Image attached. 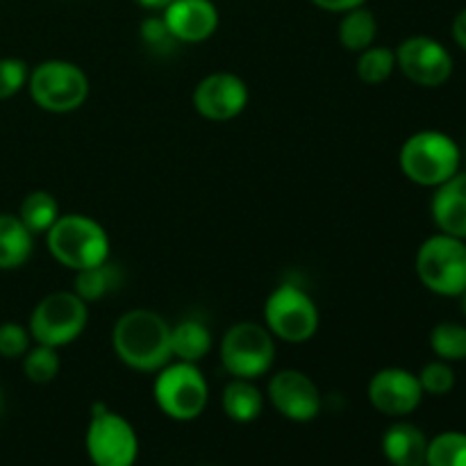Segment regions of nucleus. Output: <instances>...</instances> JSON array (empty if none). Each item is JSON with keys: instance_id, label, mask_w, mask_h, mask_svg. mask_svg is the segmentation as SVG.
Listing matches in <instances>:
<instances>
[{"instance_id": "ddd939ff", "label": "nucleus", "mask_w": 466, "mask_h": 466, "mask_svg": "<svg viewBox=\"0 0 466 466\" xmlns=\"http://www.w3.org/2000/svg\"><path fill=\"white\" fill-rule=\"evenodd\" d=\"M268 400L280 417L296 423L314 421L323 408L317 382L299 369H282L268 380Z\"/></svg>"}, {"instance_id": "f3484780", "label": "nucleus", "mask_w": 466, "mask_h": 466, "mask_svg": "<svg viewBox=\"0 0 466 466\" xmlns=\"http://www.w3.org/2000/svg\"><path fill=\"white\" fill-rule=\"evenodd\" d=\"M382 453L391 466H426L428 437L414 423L399 421L382 435Z\"/></svg>"}, {"instance_id": "f704fd0d", "label": "nucleus", "mask_w": 466, "mask_h": 466, "mask_svg": "<svg viewBox=\"0 0 466 466\" xmlns=\"http://www.w3.org/2000/svg\"><path fill=\"white\" fill-rule=\"evenodd\" d=\"M460 299H462V312H464V317H466V291L462 296H460Z\"/></svg>"}, {"instance_id": "c756f323", "label": "nucleus", "mask_w": 466, "mask_h": 466, "mask_svg": "<svg viewBox=\"0 0 466 466\" xmlns=\"http://www.w3.org/2000/svg\"><path fill=\"white\" fill-rule=\"evenodd\" d=\"M32 346V335L25 326L16 321L0 323V358L18 360Z\"/></svg>"}, {"instance_id": "c85d7f7f", "label": "nucleus", "mask_w": 466, "mask_h": 466, "mask_svg": "<svg viewBox=\"0 0 466 466\" xmlns=\"http://www.w3.org/2000/svg\"><path fill=\"white\" fill-rule=\"evenodd\" d=\"M30 66L21 57H0V100L14 98L27 86Z\"/></svg>"}, {"instance_id": "aec40b11", "label": "nucleus", "mask_w": 466, "mask_h": 466, "mask_svg": "<svg viewBox=\"0 0 466 466\" xmlns=\"http://www.w3.org/2000/svg\"><path fill=\"white\" fill-rule=\"evenodd\" d=\"M221 408L235 423H253L264 412V396L253 380L232 378L221 394Z\"/></svg>"}, {"instance_id": "7ed1b4c3", "label": "nucleus", "mask_w": 466, "mask_h": 466, "mask_svg": "<svg viewBox=\"0 0 466 466\" xmlns=\"http://www.w3.org/2000/svg\"><path fill=\"white\" fill-rule=\"evenodd\" d=\"M462 150L458 141L440 130L414 132L400 146L399 164L403 176L419 187H440L460 171Z\"/></svg>"}, {"instance_id": "f8f14e48", "label": "nucleus", "mask_w": 466, "mask_h": 466, "mask_svg": "<svg viewBox=\"0 0 466 466\" xmlns=\"http://www.w3.org/2000/svg\"><path fill=\"white\" fill-rule=\"evenodd\" d=\"M250 98L248 85L230 71H217L205 76L196 85L191 103L203 118L226 123L239 116Z\"/></svg>"}, {"instance_id": "9d476101", "label": "nucleus", "mask_w": 466, "mask_h": 466, "mask_svg": "<svg viewBox=\"0 0 466 466\" xmlns=\"http://www.w3.org/2000/svg\"><path fill=\"white\" fill-rule=\"evenodd\" d=\"M85 446L94 466H135L139 458V437L132 423L105 403L91 408Z\"/></svg>"}, {"instance_id": "6ab92c4d", "label": "nucleus", "mask_w": 466, "mask_h": 466, "mask_svg": "<svg viewBox=\"0 0 466 466\" xmlns=\"http://www.w3.org/2000/svg\"><path fill=\"white\" fill-rule=\"evenodd\" d=\"M212 346V330L198 319H182L177 326H171L173 360L198 364L208 358Z\"/></svg>"}, {"instance_id": "6e6552de", "label": "nucleus", "mask_w": 466, "mask_h": 466, "mask_svg": "<svg viewBox=\"0 0 466 466\" xmlns=\"http://www.w3.org/2000/svg\"><path fill=\"white\" fill-rule=\"evenodd\" d=\"M218 355L232 378L258 380L267 376L276 362V337L264 323L239 321L226 330Z\"/></svg>"}, {"instance_id": "f257e3e1", "label": "nucleus", "mask_w": 466, "mask_h": 466, "mask_svg": "<svg viewBox=\"0 0 466 466\" xmlns=\"http://www.w3.org/2000/svg\"><path fill=\"white\" fill-rule=\"evenodd\" d=\"M112 346L132 371L157 373L173 360L171 323L153 309H130L114 323Z\"/></svg>"}, {"instance_id": "dca6fc26", "label": "nucleus", "mask_w": 466, "mask_h": 466, "mask_svg": "<svg viewBox=\"0 0 466 466\" xmlns=\"http://www.w3.org/2000/svg\"><path fill=\"white\" fill-rule=\"evenodd\" d=\"M431 214L440 232L466 239V173H455L440 187L431 200Z\"/></svg>"}, {"instance_id": "f03ea898", "label": "nucleus", "mask_w": 466, "mask_h": 466, "mask_svg": "<svg viewBox=\"0 0 466 466\" xmlns=\"http://www.w3.org/2000/svg\"><path fill=\"white\" fill-rule=\"evenodd\" d=\"M46 246L55 262L71 271L98 267L109 259V235L86 214H62L46 232Z\"/></svg>"}, {"instance_id": "2f4dec72", "label": "nucleus", "mask_w": 466, "mask_h": 466, "mask_svg": "<svg viewBox=\"0 0 466 466\" xmlns=\"http://www.w3.org/2000/svg\"><path fill=\"white\" fill-rule=\"evenodd\" d=\"M314 7L323 9V12H332V14H344L350 12L355 7H362L367 0H309Z\"/></svg>"}, {"instance_id": "473e14b6", "label": "nucleus", "mask_w": 466, "mask_h": 466, "mask_svg": "<svg viewBox=\"0 0 466 466\" xmlns=\"http://www.w3.org/2000/svg\"><path fill=\"white\" fill-rule=\"evenodd\" d=\"M451 32H453V39L460 48L466 50V7L460 9L458 16L453 18V25H451Z\"/></svg>"}, {"instance_id": "a878e982", "label": "nucleus", "mask_w": 466, "mask_h": 466, "mask_svg": "<svg viewBox=\"0 0 466 466\" xmlns=\"http://www.w3.org/2000/svg\"><path fill=\"white\" fill-rule=\"evenodd\" d=\"M59 353L53 346L35 344L23 355V373L35 385H48L59 376Z\"/></svg>"}, {"instance_id": "cd10ccee", "label": "nucleus", "mask_w": 466, "mask_h": 466, "mask_svg": "<svg viewBox=\"0 0 466 466\" xmlns=\"http://www.w3.org/2000/svg\"><path fill=\"white\" fill-rule=\"evenodd\" d=\"M419 382H421L423 394L431 396H446L455 387V371L451 369V362L444 360H432L419 371Z\"/></svg>"}, {"instance_id": "7c9ffc66", "label": "nucleus", "mask_w": 466, "mask_h": 466, "mask_svg": "<svg viewBox=\"0 0 466 466\" xmlns=\"http://www.w3.org/2000/svg\"><path fill=\"white\" fill-rule=\"evenodd\" d=\"M141 39L155 53H167V50H173L177 46V41L173 39V35L168 32L167 23H164L162 16H148L141 21Z\"/></svg>"}, {"instance_id": "72a5a7b5", "label": "nucleus", "mask_w": 466, "mask_h": 466, "mask_svg": "<svg viewBox=\"0 0 466 466\" xmlns=\"http://www.w3.org/2000/svg\"><path fill=\"white\" fill-rule=\"evenodd\" d=\"M137 3L146 9H153V12H157V9L162 12V9L167 7V5H171L173 0H137Z\"/></svg>"}, {"instance_id": "bb28decb", "label": "nucleus", "mask_w": 466, "mask_h": 466, "mask_svg": "<svg viewBox=\"0 0 466 466\" xmlns=\"http://www.w3.org/2000/svg\"><path fill=\"white\" fill-rule=\"evenodd\" d=\"M426 466H466L464 432L449 431L428 441Z\"/></svg>"}, {"instance_id": "20e7f679", "label": "nucleus", "mask_w": 466, "mask_h": 466, "mask_svg": "<svg viewBox=\"0 0 466 466\" xmlns=\"http://www.w3.org/2000/svg\"><path fill=\"white\" fill-rule=\"evenodd\" d=\"M89 77L77 64L66 59H46L30 68L27 91L35 105L50 114L80 109L89 98Z\"/></svg>"}, {"instance_id": "a211bd4d", "label": "nucleus", "mask_w": 466, "mask_h": 466, "mask_svg": "<svg viewBox=\"0 0 466 466\" xmlns=\"http://www.w3.org/2000/svg\"><path fill=\"white\" fill-rule=\"evenodd\" d=\"M35 235L21 223L16 214L0 212V271L23 267L32 258Z\"/></svg>"}, {"instance_id": "1a4fd4ad", "label": "nucleus", "mask_w": 466, "mask_h": 466, "mask_svg": "<svg viewBox=\"0 0 466 466\" xmlns=\"http://www.w3.org/2000/svg\"><path fill=\"white\" fill-rule=\"evenodd\" d=\"M319 308L312 296L299 285L282 282L264 303V326L276 339L305 344L319 332Z\"/></svg>"}, {"instance_id": "39448f33", "label": "nucleus", "mask_w": 466, "mask_h": 466, "mask_svg": "<svg viewBox=\"0 0 466 466\" xmlns=\"http://www.w3.org/2000/svg\"><path fill=\"white\" fill-rule=\"evenodd\" d=\"M414 268L428 291L446 299H458L466 291V244L464 239L440 232L419 246Z\"/></svg>"}, {"instance_id": "423d86ee", "label": "nucleus", "mask_w": 466, "mask_h": 466, "mask_svg": "<svg viewBox=\"0 0 466 466\" xmlns=\"http://www.w3.org/2000/svg\"><path fill=\"white\" fill-rule=\"evenodd\" d=\"M153 399L168 419L187 423L198 419L208 408L209 385L196 364L171 360L157 371L153 382Z\"/></svg>"}, {"instance_id": "412c9836", "label": "nucleus", "mask_w": 466, "mask_h": 466, "mask_svg": "<svg viewBox=\"0 0 466 466\" xmlns=\"http://www.w3.org/2000/svg\"><path fill=\"white\" fill-rule=\"evenodd\" d=\"M123 273L121 267L107 262L98 264V267L82 268L76 271V280H73V291L85 300L86 305L96 303V300L105 299V296L114 294L121 287Z\"/></svg>"}, {"instance_id": "2eb2a0df", "label": "nucleus", "mask_w": 466, "mask_h": 466, "mask_svg": "<svg viewBox=\"0 0 466 466\" xmlns=\"http://www.w3.org/2000/svg\"><path fill=\"white\" fill-rule=\"evenodd\" d=\"M162 18L177 44H203L218 30V9L212 0H173Z\"/></svg>"}, {"instance_id": "4468645a", "label": "nucleus", "mask_w": 466, "mask_h": 466, "mask_svg": "<svg viewBox=\"0 0 466 466\" xmlns=\"http://www.w3.org/2000/svg\"><path fill=\"white\" fill-rule=\"evenodd\" d=\"M369 403L373 410L391 419H403L421 405L423 390L412 371L400 367H387L373 373L367 387Z\"/></svg>"}, {"instance_id": "0eeeda50", "label": "nucleus", "mask_w": 466, "mask_h": 466, "mask_svg": "<svg viewBox=\"0 0 466 466\" xmlns=\"http://www.w3.org/2000/svg\"><path fill=\"white\" fill-rule=\"evenodd\" d=\"M89 323V305L76 291H53L35 305L30 314V330L35 344L64 349L73 344Z\"/></svg>"}, {"instance_id": "393cba45", "label": "nucleus", "mask_w": 466, "mask_h": 466, "mask_svg": "<svg viewBox=\"0 0 466 466\" xmlns=\"http://www.w3.org/2000/svg\"><path fill=\"white\" fill-rule=\"evenodd\" d=\"M431 349L437 360L462 362L466 360V326L455 321H441L431 332Z\"/></svg>"}, {"instance_id": "4be33fe9", "label": "nucleus", "mask_w": 466, "mask_h": 466, "mask_svg": "<svg viewBox=\"0 0 466 466\" xmlns=\"http://www.w3.org/2000/svg\"><path fill=\"white\" fill-rule=\"evenodd\" d=\"M339 44L350 53H362L369 46L376 44L378 36V18L369 7H355L344 12L339 27H337Z\"/></svg>"}, {"instance_id": "5701e85b", "label": "nucleus", "mask_w": 466, "mask_h": 466, "mask_svg": "<svg viewBox=\"0 0 466 466\" xmlns=\"http://www.w3.org/2000/svg\"><path fill=\"white\" fill-rule=\"evenodd\" d=\"M16 217L21 218L23 226L36 237V235H46L62 214H59L57 198H55L50 191L36 189V191H30V194L21 200V208H18Z\"/></svg>"}, {"instance_id": "c9c22d12", "label": "nucleus", "mask_w": 466, "mask_h": 466, "mask_svg": "<svg viewBox=\"0 0 466 466\" xmlns=\"http://www.w3.org/2000/svg\"><path fill=\"white\" fill-rule=\"evenodd\" d=\"M0 410H3V396H0Z\"/></svg>"}, {"instance_id": "9b49d317", "label": "nucleus", "mask_w": 466, "mask_h": 466, "mask_svg": "<svg viewBox=\"0 0 466 466\" xmlns=\"http://www.w3.org/2000/svg\"><path fill=\"white\" fill-rule=\"evenodd\" d=\"M394 53L396 68L419 86L435 89L453 76V57L449 48L432 36H408Z\"/></svg>"}, {"instance_id": "b1692460", "label": "nucleus", "mask_w": 466, "mask_h": 466, "mask_svg": "<svg viewBox=\"0 0 466 466\" xmlns=\"http://www.w3.org/2000/svg\"><path fill=\"white\" fill-rule=\"evenodd\" d=\"M396 71V53L387 46H369L367 50L358 53V64L355 73L364 85H382L390 80L391 73Z\"/></svg>"}]
</instances>
